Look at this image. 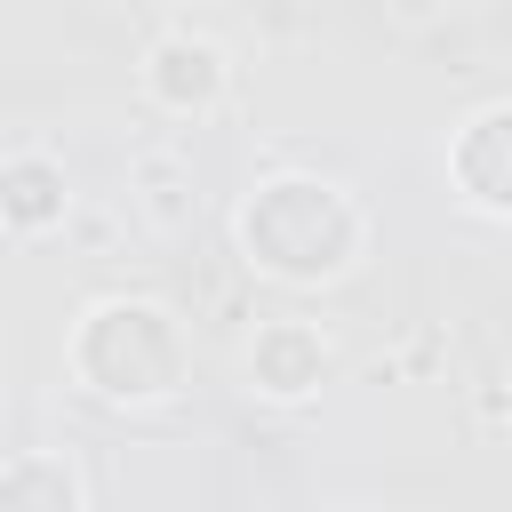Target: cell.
Instances as JSON below:
<instances>
[{
  "label": "cell",
  "mask_w": 512,
  "mask_h": 512,
  "mask_svg": "<svg viewBox=\"0 0 512 512\" xmlns=\"http://www.w3.org/2000/svg\"><path fill=\"white\" fill-rule=\"evenodd\" d=\"M240 240H248V264L272 280H336L352 272L368 216L344 200V184L280 176V184H256V200L240 208Z\"/></svg>",
  "instance_id": "cell-1"
},
{
  "label": "cell",
  "mask_w": 512,
  "mask_h": 512,
  "mask_svg": "<svg viewBox=\"0 0 512 512\" xmlns=\"http://www.w3.org/2000/svg\"><path fill=\"white\" fill-rule=\"evenodd\" d=\"M224 80H232V64H224V48L200 40V32H168V40L144 56V96H152L160 112H176V120L216 112V104H224Z\"/></svg>",
  "instance_id": "cell-2"
},
{
  "label": "cell",
  "mask_w": 512,
  "mask_h": 512,
  "mask_svg": "<svg viewBox=\"0 0 512 512\" xmlns=\"http://www.w3.org/2000/svg\"><path fill=\"white\" fill-rule=\"evenodd\" d=\"M320 376H328V344H320V328H304V320H272V328H256V344H248V384H256L264 400H304Z\"/></svg>",
  "instance_id": "cell-3"
},
{
  "label": "cell",
  "mask_w": 512,
  "mask_h": 512,
  "mask_svg": "<svg viewBox=\"0 0 512 512\" xmlns=\"http://www.w3.org/2000/svg\"><path fill=\"white\" fill-rule=\"evenodd\" d=\"M496 136H504V104L472 112L464 136H456V176H464V200L480 216H504V168H496Z\"/></svg>",
  "instance_id": "cell-4"
},
{
  "label": "cell",
  "mask_w": 512,
  "mask_h": 512,
  "mask_svg": "<svg viewBox=\"0 0 512 512\" xmlns=\"http://www.w3.org/2000/svg\"><path fill=\"white\" fill-rule=\"evenodd\" d=\"M0 512H80V480L64 456H16L0 472Z\"/></svg>",
  "instance_id": "cell-5"
},
{
  "label": "cell",
  "mask_w": 512,
  "mask_h": 512,
  "mask_svg": "<svg viewBox=\"0 0 512 512\" xmlns=\"http://www.w3.org/2000/svg\"><path fill=\"white\" fill-rule=\"evenodd\" d=\"M0 192H56V168H48L40 152H32V160H8V168H0ZM0 208H8L16 232H40V224L56 216L48 200H40V208H32V200H0Z\"/></svg>",
  "instance_id": "cell-6"
}]
</instances>
